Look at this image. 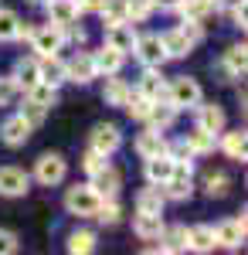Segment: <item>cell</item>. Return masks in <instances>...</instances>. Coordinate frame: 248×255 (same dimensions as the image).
Instances as JSON below:
<instances>
[{"label":"cell","mask_w":248,"mask_h":255,"mask_svg":"<svg viewBox=\"0 0 248 255\" xmlns=\"http://www.w3.org/2000/svg\"><path fill=\"white\" fill-rule=\"evenodd\" d=\"M197 129L221 133L225 129V109L221 106H197Z\"/></svg>","instance_id":"18"},{"label":"cell","mask_w":248,"mask_h":255,"mask_svg":"<svg viewBox=\"0 0 248 255\" xmlns=\"http://www.w3.org/2000/svg\"><path fill=\"white\" fill-rule=\"evenodd\" d=\"M99 201H102V197L96 194L92 184H75V187H68V194H65V208L78 218H96Z\"/></svg>","instance_id":"2"},{"label":"cell","mask_w":248,"mask_h":255,"mask_svg":"<svg viewBox=\"0 0 248 255\" xmlns=\"http://www.w3.org/2000/svg\"><path fill=\"white\" fill-rule=\"evenodd\" d=\"M99 14L106 17V27H109V24H119V20H129L126 17V0H102Z\"/></svg>","instance_id":"31"},{"label":"cell","mask_w":248,"mask_h":255,"mask_svg":"<svg viewBox=\"0 0 248 255\" xmlns=\"http://www.w3.org/2000/svg\"><path fill=\"white\" fill-rule=\"evenodd\" d=\"M119 143H123V136H119V126H113V123H102V126L92 129V150L102 153V157L116 153V150H119Z\"/></svg>","instance_id":"8"},{"label":"cell","mask_w":248,"mask_h":255,"mask_svg":"<svg viewBox=\"0 0 248 255\" xmlns=\"http://www.w3.org/2000/svg\"><path fill=\"white\" fill-rule=\"evenodd\" d=\"M133 232L143 242H153V238L163 235V218H160V211H136L133 218Z\"/></svg>","instance_id":"10"},{"label":"cell","mask_w":248,"mask_h":255,"mask_svg":"<svg viewBox=\"0 0 248 255\" xmlns=\"http://www.w3.org/2000/svg\"><path fill=\"white\" fill-rule=\"evenodd\" d=\"M214 242L225 245V249H242V242H245V215L221 221V225L214 228Z\"/></svg>","instance_id":"6"},{"label":"cell","mask_w":248,"mask_h":255,"mask_svg":"<svg viewBox=\"0 0 248 255\" xmlns=\"http://www.w3.org/2000/svg\"><path fill=\"white\" fill-rule=\"evenodd\" d=\"M44 113H48V109H44V106H38V102H31V99H27V106H24V109H20V116L27 119V123H31V126H38L41 119H44Z\"/></svg>","instance_id":"40"},{"label":"cell","mask_w":248,"mask_h":255,"mask_svg":"<svg viewBox=\"0 0 248 255\" xmlns=\"http://www.w3.org/2000/svg\"><path fill=\"white\" fill-rule=\"evenodd\" d=\"M96 79V65H92V55H75V58L65 65V82H78V85H85V82Z\"/></svg>","instance_id":"14"},{"label":"cell","mask_w":248,"mask_h":255,"mask_svg":"<svg viewBox=\"0 0 248 255\" xmlns=\"http://www.w3.org/2000/svg\"><path fill=\"white\" fill-rule=\"evenodd\" d=\"M153 14V0H126V17L139 24V20H146Z\"/></svg>","instance_id":"36"},{"label":"cell","mask_w":248,"mask_h":255,"mask_svg":"<svg viewBox=\"0 0 248 255\" xmlns=\"http://www.w3.org/2000/svg\"><path fill=\"white\" fill-rule=\"evenodd\" d=\"M173 167H177V160L170 153H156V157H146V180L156 184V187H163L167 184V177L173 174Z\"/></svg>","instance_id":"12"},{"label":"cell","mask_w":248,"mask_h":255,"mask_svg":"<svg viewBox=\"0 0 248 255\" xmlns=\"http://www.w3.org/2000/svg\"><path fill=\"white\" fill-rule=\"evenodd\" d=\"M10 252H17V235L0 228V255H10Z\"/></svg>","instance_id":"41"},{"label":"cell","mask_w":248,"mask_h":255,"mask_svg":"<svg viewBox=\"0 0 248 255\" xmlns=\"http://www.w3.org/2000/svg\"><path fill=\"white\" fill-rule=\"evenodd\" d=\"M225 153L231 160H245L248 146H245V133L238 129V133H225Z\"/></svg>","instance_id":"34"},{"label":"cell","mask_w":248,"mask_h":255,"mask_svg":"<svg viewBox=\"0 0 248 255\" xmlns=\"http://www.w3.org/2000/svg\"><path fill=\"white\" fill-rule=\"evenodd\" d=\"M167 102L173 109H197L201 106V85L187 75H177V79L167 85Z\"/></svg>","instance_id":"1"},{"label":"cell","mask_w":248,"mask_h":255,"mask_svg":"<svg viewBox=\"0 0 248 255\" xmlns=\"http://www.w3.org/2000/svg\"><path fill=\"white\" fill-rule=\"evenodd\" d=\"M170 146H167V139L160 136L156 129H146V133H139L136 136V153L146 160V157H156V153H167Z\"/></svg>","instance_id":"17"},{"label":"cell","mask_w":248,"mask_h":255,"mask_svg":"<svg viewBox=\"0 0 248 255\" xmlns=\"http://www.w3.org/2000/svg\"><path fill=\"white\" fill-rule=\"evenodd\" d=\"M119 184H123V180H119V170H113L109 163H106L99 174H92V187H96L99 197H116L119 194Z\"/></svg>","instance_id":"15"},{"label":"cell","mask_w":248,"mask_h":255,"mask_svg":"<svg viewBox=\"0 0 248 255\" xmlns=\"http://www.w3.org/2000/svg\"><path fill=\"white\" fill-rule=\"evenodd\" d=\"M160 242H163V245H160L163 252H184V249H187V228H184V225H173L170 232L163 228Z\"/></svg>","instance_id":"26"},{"label":"cell","mask_w":248,"mask_h":255,"mask_svg":"<svg viewBox=\"0 0 248 255\" xmlns=\"http://www.w3.org/2000/svg\"><path fill=\"white\" fill-rule=\"evenodd\" d=\"M68 252H82V255H89V252H96V235L92 232H75V235L68 238Z\"/></svg>","instance_id":"35"},{"label":"cell","mask_w":248,"mask_h":255,"mask_svg":"<svg viewBox=\"0 0 248 255\" xmlns=\"http://www.w3.org/2000/svg\"><path fill=\"white\" fill-rule=\"evenodd\" d=\"M17 34H20V17L14 10L0 7V41H17Z\"/></svg>","instance_id":"29"},{"label":"cell","mask_w":248,"mask_h":255,"mask_svg":"<svg viewBox=\"0 0 248 255\" xmlns=\"http://www.w3.org/2000/svg\"><path fill=\"white\" fill-rule=\"evenodd\" d=\"M187 38H191V44H197L201 41V27H197V20H184V27H180Z\"/></svg>","instance_id":"44"},{"label":"cell","mask_w":248,"mask_h":255,"mask_svg":"<svg viewBox=\"0 0 248 255\" xmlns=\"http://www.w3.org/2000/svg\"><path fill=\"white\" fill-rule=\"evenodd\" d=\"M102 99H106L109 106H126V99H129V85H126L123 79H109V82H106Z\"/></svg>","instance_id":"30"},{"label":"cell","mask_w":248,"mask_h":255,"mask_svg":"<svg viewBox=\"0 0 248 255\" xmlns=\"http://www.w3.org/2000/svg\"><path fill=\"white\" fill-rule=\"evenodd\" d=\"M136 58L143 61L146 68H160L163 61H167V51H163V41L160 34H143V38H136Z\"/></svg>","instance_id":"3"},{"label":"cell","mask_w":248,"mask_h":255,"mask_svg":"<svg viewBox=\"0 0 248 255\" xmlns=\"http://www.w3.org/2000/svg\"><path fill=\"white\" fill-rule=\"evenodd\" d=\"M204 187H208L211 197H221L228 194V177L225 174H208V180H204Z\"/></svg>","instance_id":"38"},{"label":"cell","mask_w":248,"mask_h":255,"mask_svg":"<svg viewBox=\"0 0 248 255\" xmlns=\"http://www.w3.org/2000/svg\"><path fill=\"white\" fill-rule=\"evenodd\" d=\"M150 102L153 99H146V96H139V92H129V99H126V109H129V116L133 119H146V113H150Z\"/></svg>","instance_id":"37"},{"label":"cell","mask_w":248,"mask_h":255,"mask_svg":"<svg viewBox=\"0 0 248 255\" xmlns=\"http://www.w3.org/2000/svg\"><path fill=\"white\" fill-rule=\"evenodd\" d=\"M82 163H85V170H89V174H99V170L106 167V157H102V153H96V150H89Z\"/></svg>","instance_id":"43"},{"label":"cell","mask_w":248,"mask_h":255,"mask_svg":"<svg viewBox=\"0 0 248 255\" xmlns=\"http://www.w3.org/2000/svg\"><path fill=\"white\" fill-rule=\"evenodd\" d=\"M31 3H41V0H31Z\"/></svg>","instance_id":"47"},{"label":"cell","mask_w":248,"mask_h":255,"mask_svg":"<svg viewBox=\"0 0 248 255\" xmlns=\"http://www.w3.org/2000/svg\"><path fill=\"white\" fill-rule=\"evenodd\" d=\"M187 146H191L194 153H211V150H214V133L194 129V133H187Z\"/></svg>","instance_id":"32"},{"label":"cell","mask_w":248,"mask_h":255,"mask_svg":"<svg viewBox=\"0 0 248 255\" xmlns=\"http://www.w3.org/2000/svg\"><path fill=\"white\" fill-rule=\"evenodd\" d=\"M17 92H20V85L14 82V75L10 79H0V106H10L17 99Z\"/></svg>","instance_id":"39"},{"label":"cell","mask_w":248,"mask_h":255,"mask_svg":"<svg viewBox=\"0 0 248 255\" xmlns=\"http://www.w3.org/2000/svg\"><path fill=\"white\" fill-rule=\"evenodd\" d=\"M78 3V10H99L102 7V0H75Z\"/></svg>","instance_id":"45"},{"label":"cell","mask_w":248,"mask_h":255,"mask_svg":"<svg viewBox=\"0 0 248 255\" xmlns=\"http://www.w3.org/2000/svg\"><path fill=\"white\" fill-rule=\"evenodd\" d=\"M68 174V167H65V157L61 153H44L38 160V167H34V177H38L44 187H51V184H61Z\"/></svg>","instance_id":"4"},{"label":"cell","mask_w":248,"mask_h":255,"mask_svg":"<svg viewBox=\"0 0 248 255\" xmlns=\"http://www.w3.org/2000/svg\"><path fill=\"white\" fill-rule=\"evenodd\" d=\"M14 82H17V85H24V89H31L34 82H41L38 61H34V58H20L17 68H14Z\"/></svg>","instance_id":"25"},{"label":"cell","mask_w":248,"mask_h":255,"mask_svg":"<svg viewBox=\"0 0 248 255\" xmlns=\"http://www.w3.org/2000/svg\"><path fill=\"white\" fill-rule=\"evenodd\" d=\"M78 3L75 0H48V17H51V24L55 27H72L78 20Z\"/></svg>","instance_id":"13"},{"label":"cell","mask_w":248,"mask_h":255,"mask_svg":"<svg viewBox=\"0 0 248 255\" xmlns=\"http://www.w3.org/2000/svg\"><path fill=\"white\" fill-rule=\"evenodd\" d=\"M92 65H96V75H116L123 68V55L106 44V48H99L96 55H92Z\"/></svg>","instance_id":"16"},{"label":"cell","mask_w":248,"mask_h":255,"mask_svg":"<svg viewBox=\"0 0 248 255\" xmlns=\"http://www.w3.org/2000/svg\"><path fill=\"white\" fill-rule=\"evenodd\" d=\"M31 44H34V51H38L41 58H44V55H58L61 44H65V34H61V27L48 24V27H41V31L31 34Z\"/></svg>","instance_id":"7"},{"label":"cell","mask_w":248,"mask_h":255,"mask_svg":"<svg viewBox=\"0 0 248 255\" xmlns=\"http://www.w3.org/2000/svg\"><path fill=\"white\" fill-rule=\"evenodd\" d=\"M163 51H167V58H184V55H191V38H187V34H184V31H180V27H177V31H167V34H163Z\"/></svg>","instance_id":"19"},{"label":"cell","mask_w":248,"mask_h":255,"mask_svg":"<svg viewBox=\"0 0 248 255\" xmlns=\"http://www.w3.org/2000/svg\"><path fill=\"white\" fill-rule=\"evenodd\" d=\"M27 174L20 167H0V194L3 197H20L27 194Z\"/></svg>","instance_id":"9"},{"label":"cell","mask_w":248,"mask_h":255,"mask_svg":"<svg viewBox=\"0 0 248 255\" xmlns=\"http://www.w3.org/2000/svg\"><path fill=\"white\" fill-rule=\"evenodd\" d=\"M31 129H34V126H31L24 116H10L3 126H0V139H3L7 146H24L27 136H31Z\"/></svg>","instance_id":"11"},{"label":"cell","mask_w":248,"mask_h":255,"mask_svg":"<svg viewBox=\"0 0 248 255\" xmlns=\"http://www.w3.org/2000/svg\"><path fill=\"white\" fill-rule=\"evenodd\" d=\"M218 242H214V228L208 225H197V228H187V249L194 252H211Z\"/></svg>","instance_id":"23"},{"label":"cell","mask_w":248,"mask_h":255,"mask_svg":"<svg viewBox=\"0 0 248 255\" xmlns=\"http://www.w3.org/2000/svg\"><path fill=\"white\" fill-rule=\"evenodd\" d=\"M136 38H139V34L133 31V24H129V20L109 24V31H106V44H109V48H116L119 55H129V51L136 48Z\"/></svg>","instance_id":"5"},{"label":"cell","mask_w":248,"mask_h":255,"mask_svg":"<svg viewBox=\"0 0 248 255\" xmlns=\"http://www.w3.org/2000/svg\"><path fill=\"white\" fill-rule=\"evenodd\" d=\"M153 3H156L160 10H177V3H180V0H153Z\"/></svg>","instance_id":"46"},{"label":"cell","mask_w":248,"mask_h":255,"mask_svg":"<svg viewBox=\"0 0 248 255\" xmlns=\"http://www.w3.org/2000/svg\"><path fill=\"white\" fill-rule=\"evenodd\" d=\"M225 75H245L248 68V48L245 44H235V48H228V55H225Z\"/></svg>","instance_id":"24"},{"label":"cell","mask_w":248,"mask_h":255,"mask_svg":"<svg viewBox=\"0 0 248 255\" xmlns=\"http://www.w3.org/2000/svg\"><path fill=\"white\" fill-rule=\"evenodd\" d=\"M146 119H150L153 126H160V129H167L173 119H177V109H173L167 99H153L150 102V113H146Z\"/></svg>","instance_id":"22"},{"label":"cell","mask_w":248,"mask_h":255,"mask_svg":"<svg viewBox=\"0 0 248 255\" xmlns=\"http://www.w3.org/2000/svg\"><path fill=\"white\" fill-rule=\"evenodd\" d=\"M96 218L102 221V225H116V221L123 218V211H119V204H116V197H102V201H99Z\"/></svg>","instance_id":"33"},{"label":"cell","mask_w":248,"mask_h":255,"mask_svg":"<svg viewBox=\"0 0 248 255\" xmlns=\"http://www.w3.org/2000/svg\"><path fill=\"white\" fill-rule=\"evenodd\" d=\"M163 201H167V194L153 184V187H146L143 194L136 197V211H163Z\"/></svg>","instance_id":"27"},{"label":"cell","mask_w":248,"mask_h":255,"mask_svg":"<svg viewBox=\"0 0 248 255\" xmlns=\"http://www.w3.org/2000/svg\"><path fill=\"white\" fill-rule=\"evenodd\" d=\"M38 72H41V82L58 89L65 82V61H58V55H44V61H38Z\"/></svg>","instance_id":"21"},{"label":"cell","mask_w":248,"mask_h":255,"mask_svg":"<svg viewBox=\"0 0 248 255\" xmlns=\"http://www.w3.org/2000/svg\"><path fill=\"white\" fill-rule=\"evenodd\" d=\"M139 96L146 99H167V82L156 68H146V75L139 79Z\"/></svg>","instance_id":"20"},{"label":"cell","mask_w":248,"mask_h":255,"mask_svg":"<svg viewBox=\"0 0 248 255\" xmlns=\"http://www.w3.org/2000/svg\"><path fill=\"white\" fill-rule=\"evenodd\" d=\"M167 153H170V157L177 160V163H191V157H194V150L187 146V139H180V143H177L173 150H167Z\"/></svg>","instance_id":"42"},{"label":"cell","mask_w":248,"mask_h":255,"mask_svg":"<svg viewBox=\"0 0 248 255\" xmlns=\"http://www.w3.org/2000/svg\"><path fill=\"white\" fill-rule=\"evenodd\" d=\"M27 99L38 102V106H44V109H51L58 102V92H55V85H48V82H34V85L27 89Z\"/></svg>","instance_id":"28"}]
</instances>
